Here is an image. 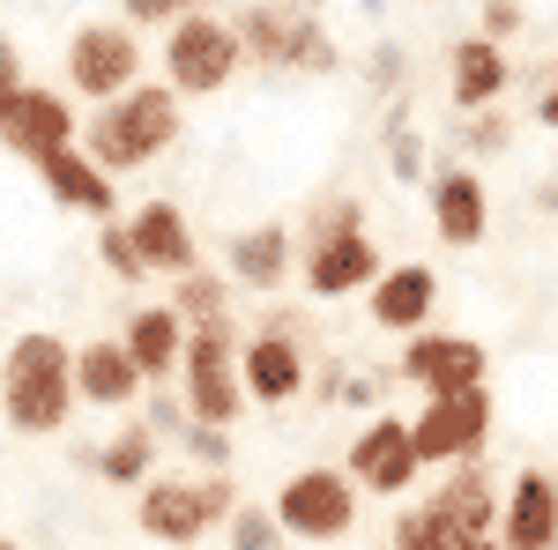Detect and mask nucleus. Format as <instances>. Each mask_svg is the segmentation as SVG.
Wrapping results in <instances>:
<instances>
[{"instance_id":"obj_15","label":"nucleus","mask_w":558,"mask_h":550,"mask_svg":"<svg viewBox=\"0 0 558 550\" xmlns=\"http://www.w3.org/2000/svg\"><path fill=\"white\" fill-rule=\"evenodd\" d=\"M380 276H387V260H380V246H373L365 231L305 246V291H313V297H350V291H373Z\"/></svg>"},{"instance_id":"obj_31","label":"nucleus","mask_w":558,"mask_h":550,"mask_svg":"<svg viewBox=\"0 0 558 550\" xmlns=\"http://www.w3.org/2000/svg\"><path fill=\"white\" fill-rule=\"evenodd\" d=\"M179 447L202 462V476H231V431H216V424H194Z\"/></svg>"},{"instance_id":"obj_10","label":"nucleus","mask_w":558,"mask_h":550,"mask_svg":"<svg viewBox=\"0 0 558 550\" xmlns=\"http://www.w3.org/2000/svg\"><path fill=\"white\" fill-rule=\"evenodd\" d=\"M417 476H425V454H417V439H410L402 417H373L350 439V484H365L380 499H402Z\"/></svg>"},{"instance_id":"obj_5","label":"nucleus","mask_w":558,"mask_h":550,"mask_svg":"<svg viewBox=\"0 0 558 550\" xmlns=\"http://www.w3.org/2000/svg\"><path fill=\"white\" fill-rule=\"evenodd\" d=\"M276 528L283 536H305V543H336L357 528V484L343 468H299L283 491H276Z\"/></svg>"},{"instance_id":"obj_6","label":"nucleus","mask_w":558,"mask_h":550,"mask_svg":"<svg viewBox=\"0 0 558 550\" xmlns=\"http://www.w3.org/2000/svg\"><path fill=\"white\" fill-rule=\"evenodd\" d=\"M179 372H186V410H194V424H216V431H231V424H239L246 380H239V342H231V320H223V328H194Z\"/></svg>"},{"instance_id":"obj_36","label":"nucleus","mask_w":558,"mask_h":550,"mask_svg":"<svg viewBox=\"0 0 558 550\" xmlns=\"http://www.w3.org/2000/svg\"><path fill=\"white\" fill-rule=\"evenodd\" d=\"M15 97H23V60H15V38L0 30V112H8Z\"/></svg>"},{"instance_id":"obj_11","label":"nucleus","mask_w":558,"mask_h":550,"mask_svg":"<svg viewBox=\"0 0 558 550\" xmlns=\"http://www.w3.org/2000/svg\"><path fill=\"white\" fill-rule=\"evenodd\" d=\"M447 536V543H476V536H499V491H492V476L484 462L470 468H447V484H432V499L417 506Z\"/></svg>"},{"instance_id":"obj_39","label":"nucleus","mask_w":558,"mask_h":550,"mask_svg":"<svg viewBox=\"0 0 558 550\" xmlns=\"http://www.w3.org/2000/svg\"><path fill=\"white\" fill-rule=\"evenodd\" d=\"M336 402H350V410H365V402H373V380H365V372H343V394H336Z\"/></svg>"},{"instance_id":"obj_8","label":"nucleus","mask_w":558,"mask_h":550,"mask_svg":"<svg viewBox=\"0 0 558 550\" xmlns=\"http://www.w3.org/2000/svg\"><path fill=\"white\" fill-rule=\"evenodd\" d=\"M134 68H142V45H134L128 23H83L68 38V83L83 89V97H97V105L128 97Z\"/></svg>"},{"instance_id":"obj_19","label":"nucleus","mask_w":558,"mask_h":550,"mask_svg":"<svg viewBox=\"0 0 558 550\" xmlns=\"http://www.w3.org/2000/svg\"><path fill=\"white\" fill-rule=\"evenodd\" d=\"M186 335H194V328L179 320L172 305H142V313L128 320V335H120V350L134 357L142 380H165L172 365H186Z\"/></svg>"},{"instance_id":"obj_37","label":"nucleus","mask_w":558,"mask_h":550,"mask_svg":"<svg viewBox=\"0 0 558 550\" xmlns=\"http://www.w3.org/2000/svg\"><path fill=\"white\" fill-rule=\"evenodd\" d=\"M402 68H410V60H402V45H373V83H395V75H402Z\"/></svg>"},{"instance_id":"obj_14","label":"nucleus","mask_w":558,"mask_h":550,"mask_svg":"<svg viewBox=\"0 0 558 550\" xmlns=\"http://www.w3.org/2000/svg\"><path fill=\"white\" fill-rule=\"evenodd\" d=\"M425 194H432V231L447 246H476L492 231V201H484V179L470 164H439L425 179Z\"/></svg>"},{"instance_id":"obj_35","label":"nucleus","mask_w":558,"mask_h":550,"mask_svg":"<svg viewBox=\"0 0 558 550\" xmlns=\"http://www.w3.org/2000/svg\"><path fill=\"white\" fill-rule=\"evenodd\" d=\"M521 30V8L514 0H484V30H476V38H492V45H507Z\"/></svg>"},{"instance_id":"obj_20","label":"nucleus","mask_w":558,"mask_h":550,"mask_svg":"<svg viewBox=\"0 0 558 550\" xmlns=\"http://www.w3.org/2000/svg\"><path fill=\"white\" fill-rule=\"evenodd\" d=\"M291 260H299V239H291L283 223H254V231H239V239L223 246V268H231L246 291H276V283L291 276Z\"/></svg>"},{"instance_id":"obj_16","label":"nucleus","mask_w":558,"mask_h":550,"mask_svg":"<svg viewBox=\"0 0 558 550\" xmlns=\"http://www.w3.org/2000/svg\"><path fill=\"white\" fill-rule=\"evenodd\" d=\"M128 231H134V254H142V268L157 276H172V283H186L194 268H202V254H194V231H186V209L179 201H142V209L128 216Z\"/></svg>"},{"instance_id":"obj_17","label":"nucleus","mask_w":558,"mask_h":550,"mask_svg":"<svg viewBox=\"0 0 558 550\" xmlns=\"http://www.w3.org/2000/svg\"><path fill=\"white\" fill-rule=\"evenodd\" d=\"M432 305H439V276H432L425 260H402V268H387L380 283H373V328H387V335H425Z\"/></svg>"},{"instance_id":"obj_18","label":"nucleus","mask_w":558,"mask_h":550,"mask_svg":"<svg viewBox=\"0 0 558 550\" xmlns=\"http://www.w3.org/2000/svg\"><path fill=\"white\" fill-rule=\"evenodd\" d=\"M239 380H246V394L254 402H268V410H283L291 394H305V350L291 335H254L246 350H239Z\"/></svg>"},{"instance_id":"obj_32","label":"nucleus","mask_w":558,"mask_h":550,"mask_svg":"<svg viewBox=\"0 0 558 550\" xmlns=\"http://www.w3.org/2000/svg\"><path fill=\"white\" fill-rule=\"evenodd\" d=\"M507 142H514V120H499V112H476L470 127H462V149L470 157H499Z\"/></svg>"},{"instance_id":"obj_12","label":"nucleus","mask_w":558,"mask_h":550,"mask_svg":"<svg viewBox=\"0 0 558 550\" xmlns=\"http://www.w3.org/2000/svg\"><path fill=\"white\" fill-rule=\"evenodd\" d=\"M75 105L60 97V89H38L23 83V97L0 112V142L15 149V157H31V164H45V157H60V149H75Z\"/></svg>"},{"instance_id":"obj_41","label":"nucleus","mask_w":558,"mask_h":550,"mask_svg":"<svg viewBox=\"0 0 558 550\" xmlns=\"http://www.w3.org/2000/svg\"><path fill=\"white\" fill-rule=\"evenodd\" d=\"M0 550H15V543H8V536H0Z\"/></svg>"},{"instance_id":"obj_29","label":"nucleus","mask_w":558,"mask_h":550,"mask_svg":"<svg viewBox=\"0 0 558 550\" xmlns=\"http://www.w3.org/2000/svg\"><path fill=\"white\" fill-rule=\"evenodd\" d=\"M387 171H395L402 186H417V179H425V142L410 134V120H402V112L387 120Z\"/></svg>"},{"instance_id":"obj_4","label":"nucleus","mask_w":558,"mask_h":550,"mask_svg":"<svg viewBox=\"0 0 558 550\" xmlns=\"http://www.w3.org/2000/svg\"><path fill=\"white\" fill-rule=\"evenodd\" d=\"M223 513H239L231 476H165V484H149V491H142L134 521H142L157 543H202V536H209V521H223Z\"/></svg>"},{"instance_id":"obj_25","label":"nucleus","mask_w":558,"mask_h":550,"mask_svg":"<svg viewBox=\"0 0 558 550\" xmlns=\"http://www.w3.org/2000/svg\"><path fill=\"white\" fill-rule=\"evenodd\" d=\"M149 462H157V431H149V424H128L112 447H97L105 484H142V491H149Z\"/></svg>"},{"instance_id":"obj_38","label":"nucleus","mask_w":558,"mask_h":550,"mask_svg":"<svg viewBox=\"0 0 558 550\" xmlns=\"http://www.w3.org/2000/svg\"><path fill=\"white\" fill-rule=\"evenodd\" d=\"M536 120H544V127H558V68L544 75V89H536Z\"/></svg>"},{"instance_id":"obj_40","label":"nucleus","mask_w":558,"mask_h":550,"mask_svg":"<svg viewBox=\"0 0 558 550\" xmlns=\"http://www.w3.org/2000/svg\"><path fill=\"white\" fill-rule=\"evenodd\" d=\"M536 209H558V164H551V186L536 194Z\"/></svg>"},{"instance_id":"obj_1","label":"nucleus","mask_w":558,"mask_h":550,"mask_svg":"<svg viewBox=\"0 0 558 550\" xmlns=\"http://www.w3.org/2000/svg\"><path fill=\"white\" fill-rule=\"evenodd\" d=\"M0 410H8V424L15 431H60L68 424V410H75V350L60 335H45V328H31V335L8 342V365H0Z\"/></svg>"},{"instance_id":"obj_2","label":"nucleus","mask_w":558,"mask_h":550,"mask_svg":"<svg viewBox=\"0 0 558 550\" xmlns=\"http://www.w3.org/2000/svg\"><path fill=\"white\" fill-rule=\"evenodd\" d=\"M172 142H179V97H172V83H134L128 97L97 105V120L83 127V157L112 179V171L149 164V157L172 149Z\"/></svg>"},{"instance_id":"obj_7","label":"nucleus","mask_w":558,"mask_h":550,"mask_svg":"<svg viewBox=\"0 0 558 550\" xmlns=\"http://www.w3.org/2000/svg\"><path fill=\"white\" fill-rule=\"evenodd\" d=\"M410 439L417 454L439 468H470L492 439V394H447V402H425V417H410Z\"/></svg>"},{"instance_id":"obj_22","label":"nucleus","mask_w":558,"mask_h":550,"mask_svg":"<svg viewBox=\"0 0 558 550\" xmlns=\"http://www.w3.org/2000/svg\"><path fill=\"white\" fill-rule=\"evenodd\" d=\"M142 372H134V357L120 342H89L75 350V402H97V410H128L134 394H142Z\"/></svg>"},{"instance_id":"obj_21","label":"nucleus","mask_w":558,"mask_h":550,"mask_svg":"<svg viewBox=\"0 0 558 550\" xmlns=\"http://www.w3.org/2000/svg\"><path fill=\"white\" fill-rule=\"evenodd\" d=\"M38 179H45V194H52L60 209H83V216H97V223H112V201H120V186H112L105 171L89 164L83 149H60V157H45Z\"/></svg>"},{"instance_id":"obj_13","label":"nucleus","mask_w":558,"mask_h":550,"mask_svg":"<svg viewBox=\"0 0 558 550\" xmlns=\"http://www.w3.org/2000/svg\"><path fill=\"white\" fill-rule=\"evenodd\" d=\"M499 550H558V476L521 468L499 499Z\"/></svg>"},{"instance_id":"obj_26","label":"nucleus","mask_w":558,"mask_h":550,"mask_svg":"<svg viewBox=\"0 0 558 550\" xmlns=\"http://www.w3.org/2000/svg\"><path fill=\"white\" fill-rule=\"evenodd\" d=\"M172 313H179V320H194V328H223V320H231V313H223V276L194 268V276L172 291Z\"/></svg>"},{"instance_id":"obj_3","label":"nucleus","mask_w":558,"mask_h":550,"mask_svg":"<svg viewBox=\"0 0 558 550\" xmlns=\"http://www.w3.org/2000/svg\"><path fill=\"white\" fill-rule=\"evenodd\" d=\"M239 60H246V45L231 30V15L186 8L172 23V38H165V83H172V97H216L239 75Z\"/></svg>"},{"instance_id":"obj_28","label":"nucleus","mask_w":558,"mask_h":550,"mask_svg":"<svg viewBox=\"0 0 558 550\" xmlns=\"http://www.w3.org/2000/svg\"><path fill=\"white\" fill-rule=\"evenodd\" d=\"M97 260H105L120 283H142V276H149L142 254H134V231H128V223H97Z\"/></svg>"},{"instance_id":"obj_27","label":"nucleus","mask_w":558,"mask_h":550,"mask_svg":"<svg viewBox=\"0 0 558 550\" xmlns=\"http://www.w3.org/2000/svg\"><path fill=\"white\" fill-rule=\"evenodd\" d=\"M350 231H365V209H357L350 194H320V201H313V239H305V246H320V239H350Z\"/></svg>"},{"instance_id":"obj_23","label":"nucleus","mask_w":558,"mask_h":550,"mask_svg":"<svg viewBox=\"0 0 558 550\" xmlns=\"http://www.w3.org/2000/svg\"><path fill=\"white\" fill-rule=\"evenodd\" d=\"M514 83V68H507V45L492 38H462L454 45V105L462 112H492V97Z\"/></svg>"},{"instance_id":"obj_9","label":"nucleus","mask_w":558,"mask_h":550,"mask_svg":"<svg viewBox=\"0 0 558 550\" xmlns=\"http://www.w3.org/2000/svg\"><path fill=\"white\" fill-rule=\"evenodd\" d=\"M410 387H425V402H447V394H476L484 387V342L476 335H410L402 342V365H395Z\"/></svg>"},{"instance_id":"obj_33","label":"nucleus","mask_w":558,"mask_h":550,"mask_svg":"<svg viewBox=\"0 0 558 550\" xmlns=\"http://www.w3.org/2000/svg\"><path fill=\"white\" fill-rule=\"evenodd\" d=\"M149 431H157V439H186V431H194V410L157 387V394H149Z\"/></svg>"},{"instance_id":"obj_34","label":"nucleus","mask_w":558,"mask_h":550,"mask_svg":"<svg viewBox=\"0 0 558 550\" xmlns=\"http://www.w3.org/2000/svg\"><path fill=\"white\" fill-rule=\"evenodd\" d=\"M179 15H186L179 0H120V23H128V30H149V23H179Z\"/></svg>"},{"instance_id":"obj_24","label":"nucleus","mask_w":558,"mask_h":550,"mask_svg":"<svg viewBox=\"0 0 558 550\" xmlns=\"http://www.w3.org/2000/svg\"><path fill=\"white\" fill-rule=\"evenodd\" d=\"M299 23H305V8H291V15H276V8H239V15H231L239 45H246L254 60H268V68H291V52H299Z\"/></svg>"},{"instance_id":"obj_30","label":"nucleus","mask_w":558,"mask_h":550,"mask_svg":"<svg viewBox=\"0 0 558 550\" xmlns=\"http://www.w3.org/2000/svg\"><path fill=\"white\" fill-rule=\"evenodd\" d=\"M231 550H283V528H276V513L239 506V513H231Z\"/></svg>"}]
</instances>
